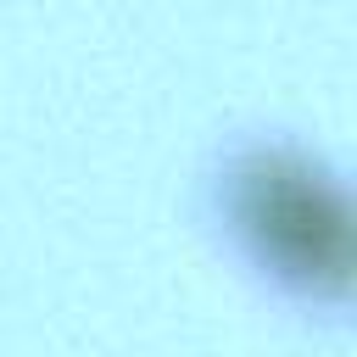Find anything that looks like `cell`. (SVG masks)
<instances>
[{"instance_id":"1","label":"cell","mask_w":357,"mask_h":357,"mask_svg":"<svg viewBox=\"0 0 357 357\" xmlns=\"http://www.w3.org/2000/svg\"><path fill=\"white\" fill-rule=\"evenodd\" d=\"M223 218L251 268L312 301L335 296L351 268V212L340 184L301 145H257L229 167Z\"/></svg>"}]
</instances>
